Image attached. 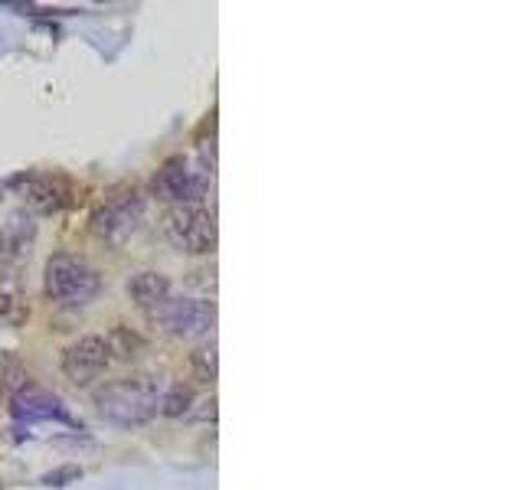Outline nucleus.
Instances as JSON below:
<instances>
[{
    "mask_svg": "<svg viewBox=\"0 0 523 490\" xmlns=\"http://www.w3.org/2000/svg\"><path fill=\"white\" fill-rule=\"evenodd\" d=\"M164 376L157 373H131L125 380L105 382L102 390L95 392V405L109 422L118 425H141L151 422L161 409V396H164Z\"/></svg>",
    "mask_w": 523,
    "mask_h": 490,
    "instance_id": "nucleus-1",
    "label": "nucleus"
},
{
    "mask_svg": "<svg viewBox=\"0 0 523 490\" xmlns=\"http://www.w3.org/2000/svg\"><path fill=\"white\" fill-rule=\"evenodd\" d=\"M161 233L183 255H210L216 249V219L196 203L171 206L161 219Z\"/></svg>",
    "mask_w": 523,
    "mask_h": 490,
    "instance_id": "nucleus-2",
    "label": "nucleus"
},
{
    "mask_svg": "<svg viewBox=\"0 0 523 490\" xmlns=\"http://www.w3.org/2000/svg\"><path fill=\"white\" fill-rule=\"evenodd\" d=\"M47 297L56 304H89L99 288L102 278L92 265L82 262L76 255H53L47 262V278H43Z\"/></svg>",
    "mask_w": 523,
    "mask_h": 490,
    "instance_id": "nucleus-3",
    "label": "nucleus"
},
{
    "mask_svg": "<svg viewBox=\"0 0 523 490\" xmlns=\"http://www.w3.org/2000/svg\"><path fill=\"white\" fill-rule=\"evenodd\" d=\"M151 324H157L164 334L180 340H196L206 337L216 324V308L213 301H196V297H164L151 308Z\"/></svg>",
    "mask_w": 523,
    "mask_h": 490,
    "instance_id": "nucleus-4",
    "label": "nucleus"
},
{
    "mask_svg": "<svg viewBox=\"0 0 523 490\" xmlns=\"http://www.w3.org/2000/svg\"><path fill=\"white\" fill-rule=\"evenodd\" d=\"M141 216H144V200H141L138 190H121V193L109 196V200L95 210L92 216V229L99 239L111 242V245H121L128 235H134V229L141 226Z\"/></svg>",
    "mask_w": 523,
    "mask_h": 490,
    "instance_id": "nucleus-5",
    "label": "nucleus"
},
{
    "mask_svg": "<svg viewBox=\"0 0 523 490\" xmlns=\"http://www.w3.org/2000/svg\"><path fill=\"white\" fill-rule=\"evenodd\" d=\"M109 363L111 360L102 337H82L72 347H66L63 353V373L76 386H89L92 380H99L109 370Z\"/></svg>",
    "mask_w": 523,
    "mask_h": 490,
    "instance_id": "nucleus-6",
    "label": "nucleus"
},
{
    "mask_svg": "<svg viewBox=\"0 0 523 490\" xmlns=\"http://www.w3.org/2000/svg\"><path fill=\"white\" fill-rule=\"evenodd\" d=\"M151 190H154V196H161V200H173V206H177V203L200 200L204 190H206V180L196 177V173L187 167L183 157H171V161L157 171V177L151 180Z\"/></svg>",
    "mask_w": 523,
    "mask_h": 490,
    "instance_id": "nucleus-7",
    "label": "nucleus"
},
{
    "mask_svg": "<svg viewBox=\"0 0 523 490\" xmlns=\"http://www.w3.org/2000/svg\"><path fill=\"white\" fill-rule=\"evenodd\" d=\"M10 412L20 422H43V419H56L63 425H78L69 415V409L63 405V399L53 396V392L39 390V386H20L14 392V402H10Z\"/></svg>",
    "mask_w": 523,
    "mask_h": 490,
    "instance_id": "nucleus-8",
    "label": "nucleus"
},
{
    "mask_svg": "<svg viewBox=\"0 0 523 490\" xmlns=\"http://www.w3.org/2000/svg\"><path fill=\"white\" fill-rule=\"evenodd\" d=\"M10 187H16V193L30 203L33 210L39 213H56L66 206V180L56 177V173H20V177L10 180Z\"/></svg>",
    "mask_w": 523,
    "mask_h": 490,
    "instance_id": "nucleus-9",
    "label": "nucleus"
},
{
    "mask_svg": "<svg viewBox=\"0 0 523 490\" xmlns=\"http://www.w3.org/2000/svg\"><path fill=\"white\" fill-rule=\"evenodd\" d=\"M128 295L141 304V308H154L164 297H171V278L161 272H141L128 281Z\"/></svg>",
    "mask_w": 523,
    "mask_h": 490,
    "instance_id": "nucleus-10",
    "label": "nucleus"
},
{
    "mask_svg": "<svg viewBox=\"0 0 523 490\" xmlns=\"http://www.w3.org/2000/svg\"><path fill=\"white\" fill-rule=\"evenodd\" d=\"M105 350H109V360H121V363H131L144 353V340L134 334L131 327H111L109 337H105Z\"/></svg>",
    "mask_w": 523,
    "mask_h": 490,
    "instance_id": "nucleus-11",
    "label": "nucleus"
},
{
    "mask_svg": "<svg viewBox=\"0 0 523 490\" xmlns=\"http://www.w3.org/2000/svg\"><path fill=\"white\" fill-rule=\"evenodd\" d=\"M196 396L190 386H183V382H177V386H167L164 396H161V409L157 412L167 415V419H183V415H190V409H194Z\"/></svg>",
    "mask_w": 523,
    "mask_h": 490,
    "instance_id": "nucleus-12",
    "label": "nucleus"
},
{
    "mask_svg": "<svg viewBox=\"0 0 523 490\" xmlns=\"http://www.w3.org/2000/svg\"><path fill=\"white\" fill-rule=\"evenodd\" d=\"M190 370L200 382H216L219 376V357H216V343H206V347H196L190 353Z\"/></svg>",
    "mask_w": 523,
    "mask_h": 490,
    "instance_id": "nucleus-13",
    "label": "nucleus"
},
{
    "mask_svg": "<svg viewBox=\"0 0 523 490\" xmlns=\"http://www.w3.org/2000/svg\"><path fill=\"white\" fill-rule=\"evenodd\" d=\"M24 318V301L16 295V288L0 285V320H20Z\"/></svg>",
    "mask_w": 523,
    "mask_h": 490,
    "instance_id": "nucleus-14",
    "label": "nucleus"
},
{
    "mask_svg": "<svg viewBox=\"0 0 523 490\" xmlns=\"http://www.w3.org/2000/svg\"><path fill=\"white\" fill-rule=\"evenodd\" d=\"M78 477H82V467L63 464V467H56V471H49V474H43V484H47V487H66V484L78 481Z\"/></svg>",
    "mask_w": 523,
    "mask_h": 490,
    "instance_id": "nucleus-15",
    "label": "nucleus"
},
{
    "mask_svg": "<svg viewBox=\"0 0 523 490\" xmlns=\"http://www.w3.org/2000/svg\"><path fill=\"white\" fill-rule=\"evenodd\" d=\"M7 380H10V360H7V353H0V392H4Z\"/></svg>",
    "mask_w": 523,
    "mask_h": 490,
    "instance_id": "nucleus-16",
    "label": "nucleus"
}]
</instances>
